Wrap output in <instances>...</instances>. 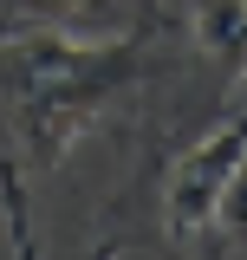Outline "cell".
I'll return each instance as SVG.
<instances>
[{
	"instance_id": "6da1fadb",
	"label": "cell",
	"mask_w": 247,
	"mask_h": 260,
	"mask_svg": "<svg viewBox=\"0 0 247 260\" xmlns=\"http://www.w3.org/2000/svg\"><path fill=\"white\" fill-rule=\"evenodd\" d=\"M189 52L195 46L182 26L130 39L13 26L0 39V156L20 169H52L117 98L169 78Z\"/></svg>"
},
{
	"instance_id": "3957f363",
	"label": "cell",
	"mask_w": 247,
	"mask_h": 260,
	"mask_svg": "<svg viewBox=\"0 0 247 260\" xmlns=\"http://www.w3.org/2000/svg\"><path fill=\"white\" fill-rule=\"evenodd\" d=\"M182 254H189V260H241V247H234V241L208 221V228H195V234L182 241Z\"/></svg>"
},
{
	"instance_id": "7a4b0ae2",
	"label": "cell",
	"mask_w": 247,
	"mask_h": 260,
	"mask_svg": "<svg viewBox=\"0 0 247 260\" xmlns=\"http://www.w3.org/2000/svg\"><path fill=\"white\" fill-rule=\"evenodd\" d=\"M241 162H247V65L234 72V91L221 104V117L195 137V150L163 182V234L176 247H182L195 228L215 221V208H221V195H228V182L241 176Z\"/></svg>"
},
{
	"instance_id": "277c9868",
	"label": "cell",
	"mask_w": 247,
	"mask_h": 260,
	"mask_svg": "<svg viewBox=\"0 0 247 260\" xmlns=\"http://www.w3.org/2000/svg\"><path fill=\"white\" fill-rule=\"evenodd\" d=\"M98 260H117V241H104V247H98Z\"/></svg>"
}]
</instances>
